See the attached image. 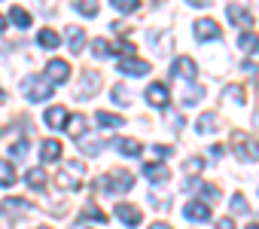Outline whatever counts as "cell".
Segmentation results:
<instances>
[{
    "mask_svg": "<svg viewBox=\"0 0 259 229\" xmlns=\"http://www.w3.org/2000/svg\"><path fill=\"white\" fill-rule=\"evenodd\" d=\"M95 186H98V189H107L110 196H119V193H128V189L135 186V174H132V171H125V168H119V171H107L104 177L95 180Z\"/></svg>",
    "mask_w": 259,
    "mask_h": 229,
    "instance_id": "cell-1",
    "label": "cell"
},
{
    "mask_svg": "<svg viewBox=\"0 0 259 229\" xmlns=\"http://www.w3.org/2000/svg\"><path fill=\"white\" fill-rule=\"evenodd\" d=\"M22 92H25V98H28V101L40 104V101L52 98V83H49L46 77L31 73V77H25V80H22Z\"/></svg>",
    "mask_w": 259,
    "mask_h": 229,
    "instance_id": "cell-2",
    "label": "cell"
},
{
    "mask_svg": "<svg viewBox=\"0 0 259 229\" xmlns=\"http://www.w3.org/2000/svg\"><path fill=\"white\" fill-rule=\"evenodd\" d=\"M232 150H235V156H238L241 162H256V159H259V141H253V138L244 135V132H235V135H232Z\"/></svg>",
    "mask_w": 259,
    "mask_h": 229,
    "instance_id": "cell-3",
    "label": "cell"
},
{
    "mask_svg": "<svg viewBox=\"0 0 259 229\" xmlns=\"http://www.w3.org/2000/svg\"><path fill=\"white\" fill-rule=\"evenodd\" d=\"M79 177H82V162H70L64 171H58V186L61 189H79Z\"/></svg>",
    "mask_w": 259,
    "mask_h": 229,
    "instance_id": "cell-4",
    "label": "cell"
},
{
    "mask_svg": "<svg viewBox=\"0 0 259 229\" xmlns=\"http://www.w3.org/2000/svg\"><path fill=\"white\" fill-rule=\"evenodd\" d=\"M119 73H128V77H144V73H150V61L135 58V55H122V58H119Z\"/></svg>",
    "mask_w": 259,
    "mask_h": 229,
    "instance_id": "cell-5",
    "label": "cell"
},
{
    "mask_svg": "<svg viewBox=\"0 0 259 229\" xmlns=\"http://www.w3.org/2000/svg\"><path fill=\"white\" fill-rule=\"evenodd\" d=\"M192 31H195V40H198V43H207V40H220V37H223L220 25H217L213 19H198Z\"/></svg>",
    "mask_w": 259,
    "mask_h": 229,
    "instance_id": "cell-6",
    "label": "cell"
},
{
    "mask_svg": "<svg viewBox=\"0 0 259 229\" xmlns=\"http://www.w3.org/2000/svg\"><path fill=\"white\" fill-rule=\"evenodd\" d=\"M46 80H49V83H67V80H70V64H67L64 58H52V61L46 64Z\"/></svg>",
    "mask_w": 259,
    "mask_h": 229,
    "instance_id": "cell-7",
    "label": "cell"
},
{
    "mask_svg": "<svg viewBox=\"0 0 259 229\" xmlns=\"http://www.w3.org/2000/svg\"><path fill=\"white\" fill-rule=\"evenodd\" d=\"M28 211H31V202H25V199H4L0 202V214L10 217V220H19Z\"/></svg>",
    "mask_w": 259,
    "mask_h": 229,
    "instance_id": "cell-8",
    "label": "cell"
},
{
    "mask_svg": "<svg viewBox=\"0 0 259 229\" xmlns=\"http://www.w3.org/2000/svg\"><path fill=\"white\" fill-rule=\"evenodd\" d=\"M113 214H116V217H119V220H122L125 226H138V223L144 220V214H141V208H138V205H128V202H119Z\"/></svg>",
    "mask_w": 259,
    "mask_h": 229,
    "instance_id": "cell-9",
    "label": "cell"
},
{
    "mask_svg": "<svg viewBox=\"0 0 259 229\" xmlns=\"http://www.w3.org/2000/svg\"><path fill=\"white\" fill-rule=\"evenodd\" d=\"M98 89H101V73L85 70V73H82V86H79L76 98H79V101H89V98H95V95H98Z\"/></svg>",
    "mask_w": 259,
    "mask_h": 229,
    "instance_id": "cell-10",
    "label": "cell"
},
{
    "mask_svg": "<svg viewBox=\"0 0 259 229\" xmlns=\"http://www.w3.org/2000/svg\"><path fill=\"white\" fill-rule=\"evenodd\" d=\"M113 147H116L122 156H132V159L144 156V144H141V141H135V138H116V141H113Z\"/></svg>",
    "mask_w": 259,
    "mask_h": 229,
    "instance_id": "cell-11",
    "label": "cell"
},
{
    "mask_svg": "<svg viewBox=\"0 0 259 229\" xmlns=\"http://www.w3.org/2000/svg\"><path fill=\"white\" fill-rule=\"evenodd\" d=\"M183 214H186L189 220H195V223H204V220H210V205H207V202L192 199V202L183 208Z\"/></svg>",
    "mask_w": 259,
    "mask_h": 229,
    "instance_id": "cell-12",
    "label": "cell"
},
{
    "mask_svg": "<svg viewBox=\"0 0 259 229\" xmlns=\"http://www.w3.org/2000/svg\"><path fill=\"white\" fill-rule=\"evenodd\" d=\"M229 19H232V25H238L241 31H250V25H253V16L244 10V7H238V4H229Z\"/></svg>",
    "mask_w": 259,
    "mask_h": 229,
    "instance_id": "cell-13",
    "label": "cell"
},
{
    "mask_svg": "<svg viewBox=\"0 0 259 229\" xmlns=\"http://www.w3.org/2000/svg\"><path fill=\"white\" fill-rule=\"evenodd\" d=\"M171 73H174V77H180V80H195V73H198V67H195V61H192V58H186V55H180V58L174 61V67H171Z\"/></svg>",
    "mask_w": 259,
    "mask_h": 229,
    "instance_id": "cell-14",
    "label": "cell"
},
{
    "mask_svg": "<svg viewBox=\"0 0 259 229\" xmlns=\"http://www.w3.org/2000/svg\"><path fill=\"white\" fill-rule=\"evenodd\" d=\"M147 101H150L153 107H168V101H171V95H168V86H162V83H153V86L147 89Z\"/></svg>",
    "mask_w": 259,
    "mask_h": 229,
    "instance_id": "cell-15",
    "label": "cell"
},
{
    "mask_svg": "<svg viewBox=\"0 0 259 229\" xmlns=\"http://www.w3.org/2000/svg\"><path fill=\"white\" fill-rule=\"evenodd\" d=\"M64 37H67V46H70V52H82V43H85V31H82L79 25H67Z\"/></svg>",
    "mask_w": 259,
    "mask_h": 229,
    "instance_id": "cell-16",
    "label": "cell"
},
{
    "mask_svg": "<svg viewBox=\"0 0 259 229\" xmlns=\"http://www.w3.org/2000/svg\"><path fill=\"white\" fill-rule=\"evenodd\" d=\"M64 129H67V135H70V138H82V135H85V129H89V120L82 117V113H73V117L64 123Z\"/></svg>",
    "mask_w": 259,
    "mask_h": 229,
    "instance_id": "cell-17",
    "label": "cell"
},
{
    "mask_svg": "<svg viewBox=\"0 0 259 229\" xmlns=\"http://www.w3.org/2000/svg\"><path fill=\"white\" fill-rule=\"evenodd\" d=\"M43 123H46L49 129H64V123H67V110H64V107H49L46 117H43Z\"/></svg>",
    "mask_w": 259,
    "mask_h": 229,
    "instance_id": "cell-18",
    "label": "cell"
},
{
    "mask_svg": "<svg viewBox=\"0 0 259 229\" xmlns=\"http://www.w3.org/2000/svg\"><path fill=\"white\" fill-rule=\"evenodd\" d=\"M144 177H150V180L162 183V180H168V177H171V171H168L162 162H144Z\"/></svg>",
    "mask_w": 259,
    "mask_h": 229,
    "instance_id": "cell-19",
    "label": "cell"
},
{
    "mask_svg": "<svg viewBox=\"0 0 259 229\" xmlns=\"http://www.w3.org/2000/svg\"><path fill=\"white\" fill-rule=\"evenodd\" d=\"M238 49L241 52H259V34H253V31H241L238 34Z\"/></svg>",
    "mask_w": 259,
    "mask_h": 229,
    "instance_id": "cell-20",
    "label": "cell"
},
{
    "mask_svg": "<svg viewBox=\"0 0 259 229\" xmlns=\"http://www.w3.org/2000/svg\"><path fill=\"white\" fill-rule=\"evenodd\" d=\"M95 120H98L101 129H122V126H125L122 117H116V113H107V110H98V113H95Z\"/></svg>",
    "mask_w": 259,
    "mask_h": 229,
    "instance_id": "cell-21",
    "label": "cell"
},
{
    "mask_svg": "<svg viewBox=\"0 0 259 229\" xmlns=\"http://www.w3.org/2000/svg\"><path fill=\"white\" fill-rule=\"evenodd\" d=\"M25 183H28L31 189H46L49 180H46V171H43V168H28V171H25Z\"/></svg>",
    "mask_w": 259,
    "mask_h": 229,
    "instance_id": "cell-22",
    "label": "cell"
},
{
    "mask_svg": "<svg viewBox=\"0 0 259 229\" xmlns=\"http://www.w3.org/2000/svg\"><path fill=\"white\" fill-rule=\"evenodd\" d=\"M79 223H107V217H104V211H101L95 202H89V205L82 208V214H79Z\"/></svg>",
    "mask_w": 259,
    "mask_h": 229,
    "instance_id": "cell-23",
    "label": "cell"
},
{
    "mask_svg": "<svg viewBox=\"0 0 259 229\" xmlns=\"http://www.w3.org/2000/svg\"><path fill=\"white\" fill-rule=\"evenodd\" d=\"M13 183H19V171L13 168V162L0 159V186H13Z\"/></svg>",
    "mask_w": 259,
    "mask_h": 229,
    "instance_id": "cell-24",
    "label": "cell"
},
{
    "mask_svg": "<svg viewBox=\"0 0 259 229\" xmlns=\"http://www.w3.org/2000/svg\"><path fill=\"white\" fill-rule=\"evenodd\" d=\"M40 159H43V162H58V159H61V144H58V141H43Z\"/></svg>",
    "mask_w": 259,
    "mask_h": 229,
    "instance_id": "cell-25",
    "label": "cell"
},
{
    "mask_svg": "<svg viewBox=\"0 0 259 229\" xmlns=\"http://www.w3.org/2000/svg\"><path fill=\"white\" fill-rule=\"evenodd\" d=\"M10 19H13V25H16L19 31H28V28H31V13L22 10V7H13V10H10Z\"/></svg>",
    "mask_w": 259,
    "mask_h": 229,
    "instance_id": "cell-26",
    "label": "cell"
},
{
    "mask_svg": "<svg viewBox=\"0 0 259 229\" xmlns=\"http://www.w3.org/2000/svg\"><path fill=\"white\" fill-rule=\"evenodd\" d=\"M217 126H220V117H217V113H201V117H198V126H195V129H198L201 135H210Z\"/></svg>",
    "mask_w": 259,
    "mask_h": 229,
    "instance_id": "cell-27",
    "label": "cell"
},
{
    "mask_svg": "<svg viewBox=\"0 0 259 229\" xmlns=\"http://www.w3.org/2000/svg\"><path fill=\"white\" fill-rule=\"evenodd\" d=\"M92 52H95V58H110V55H116V46H113V43H107L104 37H98V40H95V46H92Z\"/></svg>",
    "mask_w": 259,
    "mask_h": 229,
    "instance_id": "cell-28",
    "label": "cell"
},
{
    "mask_svg": "<svg viewBox=\"0 0 259 229\" xmlns=\"http://www.w3.org/2000/svg\"><path fill=\"white\" fill-rule=\"evenodd\" d=\"M37 43L46 46V49H55V46H58V34H55L52 28H43V31L37 34Z\"/></svg>",
    "mask_w": 259,
    "mask_h": 229,
    "instance_id": "cell-29",
    "label": "cell"
},
{
    "mask_svg": "<svg viewBox=\"0 0 259 229\" xmlns=\"http://www.w3.org/2000/svg\"><path fill=\"white\" fill-rule=\"evenodd\" d=\"M70 4H73L82 16H89V19L98 16V0H70Z\"/></svg>",
    "mask_w": 259,
    "mask_h": 229,
    "instance_id": "cell-30",
    "label": "cell"
},
{
    "mask_svg": "<svg viewBox=\"0 0 259 229\" xmlns=\"http://www.w3.org/2000/svg\"><path fill=\"white\" fill-rule=\"evenodd\" d=\"M116 13H138L141 10V0H110Z\"/></svg>",
    "mask_w": 259,
    "mask_h": 229,
    "instance_id": "cell-31",
    "label": "cell"
},
{
    "mask_svg": "<svg viewBox=\"0 0 259 229\" xmlns=\"http://www.w3.org/2000/svg\"><path fill=\"white\" fill-rule=\"evenodd\" d=\"M201 95H204L201 86H189V89H183V104H186V107H189V104H198Z\"/></svg>",
    "mask_w": 259,
    "mask_h": 229,
    "instance_id": "cell-32",
    "label": "cell"
},
{
    "mask_svg": "<svg viewBox=\"0 0 259 229\" xmlns=\"http://www.w3.org/2000/svg\"><path fill=\"white\" fill-rule=\"evenodd\" d=\"M113 101L122 104V107H128V104H132V92H128L125 86H116V89H113Z\"/></svg>",
    "mask_w": 259,
    "mask_h": 229,
    "instance_id": "cell-33",
    "label": "cell"
},
{
    "mask_svg": "<svg viewBox=\"0 0 259 229\" xmlns=\"http://www.w3.org/2000/svg\"><path fill=\"white\" fill-rule=\"evenodd\" d=\"M223 95H226V101H232V104H244V89H241V86H229Z\"/></svg>",
    "mask_w": 259,
    "mask_h": 229,
    "instance_id": "cell-34",
    "label": "cell"
},
{
    "mask_svg": "<svg viewBox=\"0 0 259 229\" xmlns=\"http://www.w3.org/2000/svg\"><path fill=\"white\" fill-rule=\"evenodd\" d=\"M201 168H204V159H201V156H192V159H186V174H189V177H195Z\"/></svg>",
    "mask_w": 259,
    "mask_h": 229,
    "instance_id": "cell-35",
    "label": "cell"
},
{
    "mask_svg": "<svg viewBox=\"0 0 259 229\" xmlns=\"http://www.w3.org/2000/svg\"><path fill=\"white\" fill-rule=\"evenodd\" d=\"M10 153H13V159H25V156H28V141H16V144L10 147Z\"/></svg>",
    "mask_w": 259,
    "mask_h": 229,
    "instance_id": "cell-36",
    "label": "cell"
},
{
    "mask_svg": "<svg viewBox=\"0 0 259 229\" xmlns=\"http://www.w3.org/2000/svg\"><path fill=\"white\" fill-rule=\"evenodd\" d=\"M232 211H235V214H250L247 199H244V196H235V199H232Z\"/></svg>",
    "mask_w": 259,
    "mask_h": 229,
    "instance_id": "cell-37",
    "label": "cell"
},
{
    "mask_svg": "<svg viewBox=\"0 0 259 229\" xmlns=\"http://www.w3.org/2000/svg\"><path fill=\"white\" fill-rule=\"evenodd\" d=\"M201 196H204V202H213V199H220V186L204 183V186H201Z\"/></svg>",
    "mask_w": 259,
    "mask_h": 229,
    "instance_id": "cell-38",
    "label": "cell"
},
{
    "mask_svg": "<svg viewBox=\"0 0 259 229\" xmlns=\"http://www.w3.org/2000/svg\"><path fill=\"white\" fill-rule=\"evenodd\" d=\"M153 153H156L159 159H171V153H174V147H165V144H156V147H153Z\"/></svg>",
    "mask_w": 259,
    "mask_h": 229,
    "instance_id": "cell-39",
    "label": "cell"
},
{
    "mask_svg": "<svg viewBox=\"0 0 259 229\" xmlns=\"http://www.w3.org/2000/svg\"><path fill=\"white\" fill-rule=\"evenodd\" d=\"M217 229H235V220L232 217H223V220H217Z\"/></svg>",
    "mask_w": 259,
    "mask_h": 229,
    "instance_id": "cell-40",
    "label": "cell"
},
{
    "mask_svg": "<svg viewBox=\"0 0 259 229\" xmlns=\"http://www.w3.org/2000/svg\"><path fill=\"white\" fill-rule=\"evenodd\" d=\"M168 120H171L174 129H183V117H180V113H168Z\"/></svg>",
    "mask_w": 259,
    "mask_h": 229,
    "instance_id": "cell-41",
    "label": "cell"
},
{
    "mask_svg": "<svg viewBox=\"0 0 259 229\" xmlns=\"http://www.w3.org/2000/svg\"><path fill=\"white\" fill-rule=\"evenodd\" d=\"M244 73H247V77H256V73H259V67H256L253 61H247V64H244Z\"/></svg>",
    "mask_w": 259,
    "mask_h": 229,
    "instance_id": "cell-42",
    "label": "cell"
},
{
    "mask_svg": "<svg viewBox=\"0 0 259 229\" xmlns=\"http://www.w3.org/2000/svg\"><path fill=\"white\" fill-rule=\"evenodd\" d=\"M210 156H213V159H220V156H223V147H220V144H213V147H210Z\"/></svg>",
    "mask_w": 259,
    "mask_h": 229,
    "instance_id": "cell-43",
    "label": "cell"
},
{
    "mask_svg": "<svg viewBox=\"0 0 259 229\" xmlns=\"http://www.w3.org/2000/svg\"><path fill=\"white\" fill-rule=\"evenodd\" d=\"M189 4H192V7H207L210 0H189Z\"/></svg>",
    "mask_w": 259,
    "mask_h": 229,
    "instance_id": "cell-44",
    "label": "cell"
},
{
    "mask_svg": "<svg viewBox=\"0 0 259 229\" xmlns=\"http://www.w3.org/2000/svg\"><path fill=\"white\" fill-rule=\"evenodd\" d=\"M150 229H171V226H168V223H153Z\"/></svg>",
    "mask_w": 259,
    "mask_h": 229,
    "instance_id": "cell-45",
    "label": "cell"
},
{
    "mask_svg": "<svg viewBox=\"0 0 259 229\" xmlns=\"http://www.w3.org/2000/svg\"><path fill=\"white\" fill-rule=\"evenodd\" d=\"M4 28H7V19H4V16H0V31H4Z\"/></svg>",
    "mask_w": 259,
    "mask_h": 229,
    "instance_id": "cell-46",
    "label": "cell"
},
{
    "mask_svg": "<svg viewBox=\"0 0 259 229\" xmlns=\"http://www.w3.org/2000/svg\"><path fill=\"white\" fill-rule=\"evenodd\" d=\"M73 229H89V226H85V223H76V226H73Z\"/></svg>",
    "mask_w": 259,
    "mask_h": 229,
    "instance_id": "cell-47",
    "label": "cell"
},
{
    "mask_svg": "<svg viewBox=\"0 0 259 229\" xmlns=\"http://www.w3.org/2000/svg\"><path fill=\"white\" fill-rule=\"evenodd\" d=\"M247 229H259V223H250V226H247Z\"/></svg>",
    "mask_w": 259,
    "mask_h": 229,
    "instance_id": "cell-48",
    "label": "cell"
},
{
    "mask_svg": "<svg viewBox=\"0 0 259 229\" xmlns=\"http://www.w3.org/2000/svg\"><path fill=\"white\" fill-rule=\"evenodd\" d=\"M37 229H52V226H37Z\"/></svg>",
    "mask_w": 259,
    "mask_h": 229,
    "instance_id": "cell-49",
    "label": "cell"
},
{
    "mask_svg": "<svg viewBox=\"0 0 259 229\" xmlns=\"http://www.w3.org/2000/svg\"><path fill=\"white\" fill-rule=\"evenodd\" d=\"M4 49H7V46H4V43H0V52H4Z\"/></svg>",
    "mask_w": 259,
    "mask_h": 229,
    "instance_id": "cell-50",
    "label": "cell"
},
{
    "mask_svg": "<svg viewBox=\"0 0 259 229\" xmlns=\"http://www.w3.org/2000/svg\"><path fill=\"white\" fill-rule=\"evenodd\" d=\"M253 4H256V7H259V0H253Z\"/></svg>",
    "mask_w": 259,
    "mask_h": 229,
    "instance_id": "cell-51",
    "label": "cell"
}]
</instances>
